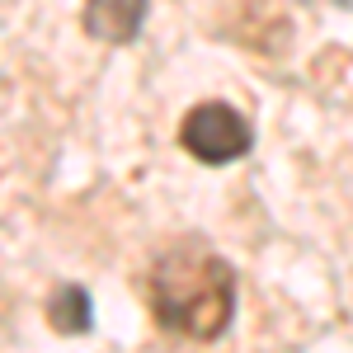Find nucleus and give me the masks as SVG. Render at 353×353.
<instances>
[{"instance_id": "obj_1", "label": "nucleus", "mask_w": 353, "mask_h": 353, "mask_svg": "<svg viewBox=\"0 0 353 353\" xmlns=\"http://www.w3.org/2000/svg\"><path fill=\"white\" fill-rule=\"evenodd\" d=\"M151 311L184 339H217L236 311V273L208 245H174L151 264Z\"/></svg>"}, {"instance_id": "obj_2", "label": "nucleus", "mask_w": 353, "mask_h": 353, "mask_svg": "<svg viewBox=\"0 0 353 353\" xmlns=\"http://www.w3.org/2000/svg\"><path fill=\"white\" fill-rule=\"evenodd\" d=\"M179 141H184V151H189L193 161L203 165H231L241 161L245 151H250V123H245L241 113L231 109V104H198V109L184 113V123H179Z\"/></svg>"}, {"instance_id": "obj_3", "label": "nucleus", "mask_w": 353, "mask_h": 353, "mask_svg": "<svg viewBox=\"0 0 353 353\" xmlns=\"http://www.w3.org/2000/svg\"><path fill=\"white\" fill-rule=\"evenodd\" d=\"M146 5L151 0H85L81 24L99 43H132L146 24Z\"/></svg>"}, {"instance_id": "obj_4", "label": "nucleus", "mask_w": 353, "mask_h": 353, "mask_svg": "<svg viewBox=\"0 0 353 353\" xmlns=\"http://www.w3.org/2000/svg\"><path fill=\"white\" fill-rule=\"evenodd\" d=\"M48 321L61 334H85L90 330V292L85 288H57L48 301Z\"/></svg>"}]
</instances>
